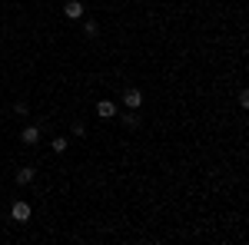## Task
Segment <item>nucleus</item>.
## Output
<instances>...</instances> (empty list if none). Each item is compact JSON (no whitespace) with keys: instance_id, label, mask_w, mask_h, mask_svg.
<instances>
[{"instance_id":"4","label":"nucleus","mask_w":249,"mask_h":245,"mask_svg":"<svg viewBox=\"0 0 249 245\" xmlns=\"http://www.w3.org/2000/svg\"><path fill=\"white\" fill-rule=\"evenodd\" d=\"M20 143H23V146H37L40 143V126H27V130L20 132Z\"/></svg>"},{"instance_id":"2","label":"nucleus","mask_w":249,"mask_h":245,"mask_svg":"<svg viewBox=\"0 0 249 245\" xmlns=\"http://www.w3.org/2000/svg\"><path fill=\"white\" fill-rule=\"evenodd\" d=\"M140 103H143V93L140 90H123V106L126 110H140Z\"/></svg>"},{"instance_id":"6","label":"nucleus","mask_w":249,"mask_h":245,"mask_svg":"<svg viewBox=\"0 0 249 245\" xmlns=\"http://www.w3.org/2000/svg\"><path fill=\"white\" fill-rule=\"evenodd\" d=\"M63 14H67L70 20H80V17H83V3H80V0H67Z\"/></svg>"},{"instance_id":"12","label":"nucleus","mask_w":249,"mask_h":245,"mask_svg":"<svg viewBox=\"0 0 249 245\" xmlns=\"http://www.w3.org/2000/svg\"><path fill=\"white\" fill-rule=\"evenodd\" d=\"M73 136H87V126L83 123H73Z\"/></svg>"},{"instance_id":"9","label":"nucleus","mask_w":249,"mask_h":245,"mask_svg":"<svg viewBox=\"0 0 249 245\" xmlns=\"http://www.w3.org/2000/svg\"><path fill=\"white\" fill-rule=\"evenodd\" d=\"M136 123H140V119H136V113H126V116H123V126H130V130H136Z\"/></svg>"},{"instance_id":"10","label":"nucleus","mask_w":249,"mask_h":245,"mask_svg":"<svg viewBox=\"0 0 249 245\" xmlns=\"http://www.w3.org/2000/svg\"><path fill=\"white\" fill-rule=\"evenodd\" d=\"M239 106H243V110L249 106V93H246V90H239Z\"/></svg>"},{"instance_id":"11","label":"nucleus","mask_w":249,"mask_h":245,"mask_svg":"<svg viewBox=\"0 0 249 245\" xmlns=\"http://www.w3.org/2000/svg\"><path fill=\"white\" fill-rule=\"evenodd\" d=\"M14 113H17V116H27L30 110H27V103H17V106H14Z\"/></svg>"},{"instance_id":"1","label":"nucleus","mask_w":249,"mask_h":245,"mask_svg":"<svg viewBox=\"0 0 249 245\" xmlns=\"http://www.w3.org/2000/svg\"><path fill=\"white\" fill-rule=\"evenodd\" d=\"M96 116H100V119H113L116 116V103L113 99H100V103H96Z\"/></svg>"},{"instance_id":"3","label":"nucleus","mask_w":249,"mask_h":245,"mask_svg":"<svg viewBox=\"0 0 249 245\" xmlns=\"http://www.w3.org/2000/svg\"><path fill=\"white\" fill-rule=\"evenodd\" d=\"M10 219H14V222H27V219H30V206H27V202H14V206H10Z\"/></svg>"},{"instance_id":"7","label":"nucleus","mask_w":249,"mask_h":245,"mask_svg":"<svg viewBox=\"0 0 249 245\" xmlns=\"http://www.w3.org/2000/svg\"><path fill=\"white\" fill-rule=\"evenodd\" d=\"M67 146H70L67 136H53V139H50V149H53V152H67Z\"/></svg>"},{"instance_id":"5","label":"nucleus","mask_w":249,"mask_h":245,"mask_svg":"<svg viewBox=\"0 0 249 245\" xmlns=\"http://www.w3.org/2000/svg\"><path fill=\"white\" fill-rule=\"evenodd\" d=\"M34 176H37V169H34V166H23V169H17V172H14L17 186H30V182H34Z\"/></svg>"},{"instance_id":"8","label":"nucleus","mask_w":249,"mask_h":245,"mask_svg":"<svg viewBox=\"0 0 249 245\" xmlns=\"http://www.w3.org/2000/svg\"><path fill=\"white\" fill-rule=\"evenodd\" d=\"M83 33H87V37H96V20H87V23H83Z\"/></svg>"}]
</instances>
